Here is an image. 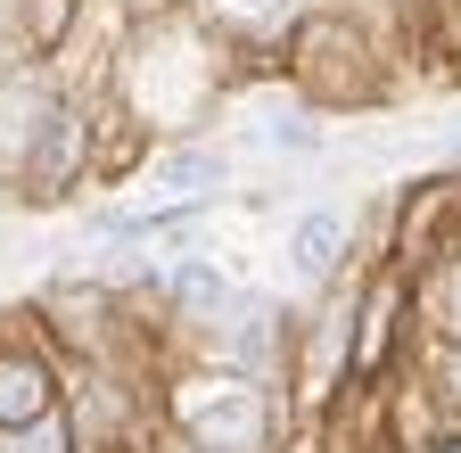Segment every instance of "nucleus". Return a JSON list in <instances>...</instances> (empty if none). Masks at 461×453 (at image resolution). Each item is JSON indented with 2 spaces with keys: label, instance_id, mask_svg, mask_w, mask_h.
Here are the masks:
<instances>
[{
  "label": "nucleus",
  "instance_id": "obj_1",
  "mask_svg": "<svg viewBox=\"0 0 461 453\" xmlns=\"http://www.w3.org/2000/svg\"><path fill=\"white\" fill-rule=\"evenodd\" d=\"M338 240H346V222H338V214H305V222H297V240H288V264H297V272H330Z\"/></svg>",
  "mask_w": 461,
  "mask_h": 453
},
{
  "label": "nucleus",
  "instance_id": "obj_2",
  "mask_svg": "<svg viewBox=\"0 0 461 453\" xmlns=\"http://www.w3.org/2000/svg\"><path fill=\"white\" fill-rule=\"evenodd\" d=\"M165 182H222V157H173Z\"/></svg>",
  "mask_w": 461,
  "mask_h": 453
}]
</instances>
